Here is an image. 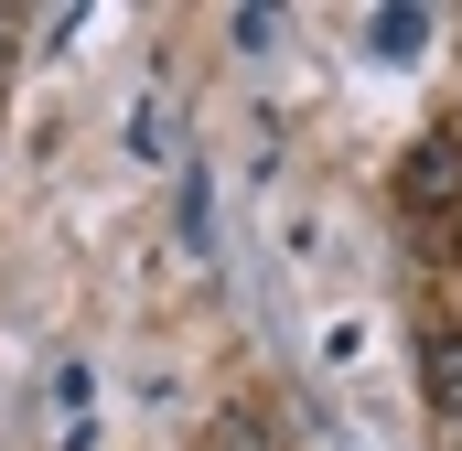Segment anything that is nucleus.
Masks as SVG:
<instances>
[{
    "instance_id": "nucleus-1",
    "label": "nucleus",
    "mask_w": 462,
    "mask_h": 451,
    "mask_svg": "<svg viewBox=\"0 0 462 451\" xmlns=\"http://www.w3.org/2000/svg\"><path fill=\"white\" fill-rule=\"evenodd\" d=\"M398 205L420 226H452L462 216V129H430L409 161H398Z\"/></svg>"
},
{
    "instance_id": "nucleus-5",
    "label": "nucleus",
    "mask_w": 462,
    "mask_h": 451,
    "mask_svg": "<svg viewBox=\"0 0 462 451\" xmlns=\"http://www.w3.org/2000/svg\"><path fill=\"white\" fill-rule=\"evenodd\" d=\"M420 43V11H376V54H409Z\"/></svg>"
},
{
    "instance_id": "nucleus-3",
    "label": "nucleus",
    "mask_w": 462,
    "mask_h": 451,
    "mask_svg": "<svg viewBox=\"0 0 462 451\" xmlns=\"http://www.w3.org/2000/svg\"><path fill=\"white\" fill-rule=\"evenodd\" d=\"M205 451H269V430H258V419H247V409H226V419H216V430H205Z\"/></svg>"
},
{
    "instance_id": "nucleus-2",
    "label": "nucleus",
    "mask_w": 462,
    "mask_h": 451,
    "mask_svg": "<svg viewBox=\"0 0 462 451\" xmlns=\"http://www.w3.org/2000/svg\"><path fill=\"white\" fill-rule=\"evenodd\" d=\"M420 376H430V398L441 409H462V334L441 323V334H420Z\"/></svg>"
},
{
    "instance_id": "nucleus-6",
    "label": "nucleus",
    "mask_w": 462,
    "mask_h": 451,
    "mask_svg": "<svg viewBox=\"0 0 462 451\" xmlns=\"http://www.w3.org/2000/svg\"><path fill=\"white\" fill-rule=\"evenodd\" d=\"M0 97H11V43H0Z\"/></svg>"
},
{
    "instance_id": "nucleus-4",
    "label": "nucleus",
    "mask_w": 462,
    "mask_h": 451,
    "mask_svg": "<svg viewBox=\"0 0 462 451\" xmlns=\"http://www.w3.org/2000/svg\"><path fill=\"white\" fill-rule=\"evenodd\" d=\"M183 247H216V226H205V172H183Z\"/></svg>"
}]
</instances>
